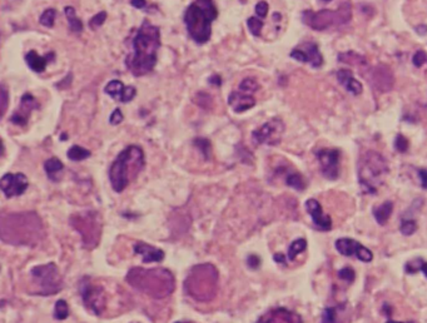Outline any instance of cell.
<instances>
[{
	"instance_id": "1",
	"label": "cell",
	"mask_w": 427,
	"mask_h": 323,
	"mask_svg": "<svg viewBox=\"0 0 427 323\" xmlns=\"http://www.w3.org/2000/svg\"><path fill=\"white\" fill-rule=\"evenodd\" d=\"M160 48V30L144 20L133 39V54L126 59V65L134 77L147 76L154 69Z\"/></svg>"
},
{
	"instance_id": "2",
	"label": "cell",
	"mask_w": 427,
	"mask_h": 323,
	"mask_svg": "<svg viewBox=\"0 0 427 323\" xmlns=\"http://www.w3.org/2000/svg\"><path fill=\"white\" fill-rule=\"evenodd\" d=\"M1 240L13 245H36L44 238V227L34 212L11 213L1 217Z\"/></svg>"
},
{
	"instance_id": "3",
	"label": "cell",
	"mask_w": 427,
	"mask_h": 323,
	"mask_svg": "<svg viewBox=\"0 0 427 323\" xmlns=\"http://www.w3.org/2000/svg\"><path fill=\"white\" fill-rule=\"evenodd\" d=\"M127 282L132 287L152 298H165L172 295L176 281L165 268H132L127 274Z\"/></svg>"
},
{
	"instance_id": "4",
	"label": "cell",
	"mask_w": 427,
	"mask_h": 323,
	"mask_svg": "<svg viewBox=\"0 0 427 323\" xmlns=\"http://www.w3.org/2000/svg\"><path fill=\"white\" fill-rule=\"evenodd\" d=\"M145 164L144 152L138 145H129L120 152L109 168V181L117 193L123 192L137 178Z\"/></svg>"
},
{
	"instance_id": "5",
	"label": "cell",
	"mask_w": 427,
	"mask_h": 323,
	"mask_svg": "<svg viewBox=\"0 0 427 323\" xmlns=\"http://www.w3.org/2000/svg\"><path fill=\"white\" fill-rule=\"evenodd\" d=\"M218 9L213 0H194L185 13V23L192 40L204 44L212 35V23L217 19Z\"/></svg>"
},
{
	"instance_id": "6",
	"label": "cell",
	"mask_w": 427,
	"mask_h": 323,
	"mask_svg": "<svg viewBox=\"0 0 427 323\" xmlns=\"http://www.w3.org/2000/svg\"><path fill=\"white\" fill-rule=\"evenodd\" d=\"M218 270L211 263L197 265L190 269L185 282V290L198 302H210L218 291Z\"/></svg>"
},
{
	"instance_id": "7",
	"label": "cell",
	"mask_w": 427,
	"mask_h": 323,
	"mask_svg": "<svg viewBox=\"0 0 427 323\" xmlns=\"http://www.w3.org/2000/svg\"><path fill=\"white\" fill-rule=\"evenodd\" d=\"M388 163L378 152H366L358 161L357 174L362 190L367 194H376L385 183L388 174Z\"/></svg>"
},
{
	"instance_id": "8",
	"label": "cell",
	"mask_w": 427,
	"mask_h": 323,
	"mask_svg": "<svg viewBox=\"0 0 427 323\" xmlns=\"http://www.w3.org/2000/svg\"><path fill=\"white\" fill-rule=\"evenodd\" d=\"M352 18V6L349 1H345L337 10L323 9L320 11L306 10L302 14V20L306 26L315 30H324L331 27L345 26Z\"/></svg>"
},
{
	"instance_id": "9",
	"label": "cell",
	"mask_w": 427,
	"mask_h": 323,
	"mask_svg": "<svg viewBox=\"0 0 427 323\" xmlns=\"http://www.w3.org/2000/svg\"><path fill=\"white\" fill-rule=\"evenodd\" d=\"M34 290L31 292L40 296H53L63 288V279L58 267L54 263L35 266L30 269Z\"/></svg>"
},
{
	"instance_id": "10",
	"label": "cell",
	"mask_w": 427,
	"mask_h": 323,
	"mask_svg": "<svg viewBox=\"0 0 427 323\" xmlns=\"http://www.w3.org/2000/svg\"><path fill=\"white\" fill-rule=\"evenodd\" d=\"M72 224L80 233L83 244L85 247L93 248L98 244L102 232V224L98 213L87 212L74 215L72 218Z\"/></svg>"
},
{
	"instance_id": "11",
	"label": "cell",
	"mask_w": 427,
	"mask_h": 323,
	"mask_svg": "<svg viewBox=\"0 0 427 323\" xmlns=\"http://www.w3.org/2000/svg\"><path fill=\"white\" fill-rule=\"evenodd\" d=\"M79 291L85 307L94 315L101 316L107 306V296L103 287L93 284L89 277H84L80 282Z\"/></svg>"
},
{
	"instance_id": "12",
	"label": "cell",
	"mask_w": 427,
	"mask_h": 323,
	"mask_svg": "<svg viewBox=\"0 0 427 323\" xmlns=\"http://www.w3.org/2000/svg\"><path fill=\"white\" fill-rule=\"evenodd\" d=\"M285 123L279 118H273L268 120L263 126L253 131L252 138L256 144H267V145H277L285 133Z\"/></svg>"
},
{
	"instance_id": "13",
	"label": "cell",
	"mask_w": 427,
	"mask_h": 323,
	"mask_svg": "<svg viewBox=\"0 0 427 323\" xmlns=\"http://www.w3.org/2000/svg\"><path fill=\"white\" fill-rule=\"evenodd\" d=\"M335 247L340 254L345 257H357L362 262H371L374 254L369 248L363 247L360 242L351 238H340L336 241Z\"/></svg>"
},
{
	"instance_id": "14",
	"label": "cell",
	"mask_w": 427,
	"mask_h": 323,
	"mask_svg": "<svg viewBox=\"0 0 427 323\" xmlns=\"http://www.w3.org/2000/svg\"><path fill=\"white\" fill-rule=\"evenodd\" d=\"M29 187V181L23 173H6L0 181L1 192L6 198H13L22 195Z\"/></svg>"
},
{
	"instance_id": "15",
	"label": "cell",
	"mask_w": 427,
	"mask_h": 323,
	"mask_svg": "<svg viewBox=\"0 0 427 323\" xmlns=\"http://www.w3.org/2000/svg\"><path fill=\"white\" fill-rule=\"evenodd\" d=\"M320 164H321L322 174L327 179L335 181L340 176V158L341 153L338 149H321L317 152Z\"/></svg>"
},
{
	"instance_id": "16",
	"label": "cell",
	"mask_w": 427,
	"mask_h": 323,
	"mask_svg": "<svg viewBox=\"0 0 427 323\" xmlns=\"http://www.w3.org/2000/svg\"><path fill=\"white\" fill-rule=\"evenodd\" d=\"M290 55L291 58L302 61V63H308L313 68H320L323 65L322 54L317 44H315V43H304V44L294 48Z\"/></svg>"
},
{
	"instance_id": "17",
	"label": "cell",
	"mask_w": 427,
	"mask_h": 323,
	"mask_svg": "<svg viewBox=\"0 0 427 323\" xmlns=\"http://www.w3.org/2000/svg\"><path fill=\"white\" fill-rule=\"evenodd\" d=\"M256 323H303V321L298 313L292 312L283 307H278L265 313Z\"/></svg>"
},
{
	"instance_id": "18",
	"label": "cell",
	"mask_w": 427,
	"mask_h": 323,
	"mask_svg": "<svg viewBox=\"0 0 427 323\" xmlns=\"http://www.w3.org/2000/svg\"><path fill=\"white\" fill-rule=\"evenodd\" d=\"M106 94L110 95L114 101L122 102V103H128L133 101L137 94V89L134 86H126L120 81H110L104 88Z\"/></svg>"
},
{
	"instance_id": "19",
	"label": "cell",
	"mask_w": 427,
	"mask_h": 323,
	"mask_svg": "<svg viewBox=\"0 0 427 323\" xmlns=\"http://www.w3.org/2000/svg\"><path fill=\"white\" fill-rule=\"evenodd\" d=\"M306 211L312 218V222L315 227L320 231H329L332 228V219L329 218V215H326L322 211V207L319 201L316 199H308L306 203Z\"/></svg>"
},
{
	"instance_id": "20",
	"label": "cell",
	"mask_w": 427,
	"mask_h": 323,
	"mask_svg": "<svg viewBox=\"0 0 427 323\" xmlns=\"http://www.w3.org/2000/svg\"><path fill=\"white\" fill-rule=\"evenodd\" d=\"M371 83L374 86V89L380 92H388L394 86V74L388 67L385 65H378L374 68L371 73Z\"/></svg>"
},
{
	"instance_id": "21",
	"label": "cell",
	"mask_w": 427,
	"mask_h": 323,
	"mask_svg": "<svg viewBox=\"0 0 427 323\" xmlns=\"http://www.w3.org/2000/svg\"><path fill=\"white\" fill-rule=\"evenodd\" d=\"M38 107H39V104L36 103L33 95L24 94L22 97V101H20L19 109L11 115V123H14L17 126H27L29 115L33 111V109H36Z\"/></svg>"
},
{
	"instance_id": "22",
	"label": "cell",
	"mask_w": 427,
	"mask_h": 323,
	"mask_svg": "<svg viewBox=\"0 0 427 323\" xmlns=\"http://www.w3.org/2000/svg\"><path fill=\"white\" fill-rule=\"evenodd\" d=\"M228 104L236 113H243L256 106V99L252 94H247L240 90L232 92L228 97Z\"/></svg>"
},
{
	"instance_id": "23",
	"label": "cell",
	"mask_w": 427,
	"mask_h": 323,
	"mask_svg": "<svg viewBox=\"0 0 427 323\" xmlns=\"http://www.w3.org/2000/svg\"><path fill=\"white\" fill-rule=\"evenodd\" d=\"M134 252L142 256L143 263L160 262L164 259V252L162 249L147 244L144 242H138L134 245Z\"/></svg>"
},
{
	"instance_id": "24",
	"label": "cell",
	"mask_w": 427,
	"mask_h": 323,
	"mask_svg": "<svg viewBox=\"0 0 427 323\" xmlns=\"http://www.w3.org/2000/svg\"><path fill=\"white\" fill-rule=\"evenodd\" d=\"M337 79L342 85L348 90L349 93H352L353 95H360L363 90V86L357 79L353 77L351 70L348 69H341L337 72Z\"/></svg>"
},
{
	"instance_id": "25",
	"label": "cell",
	"mask_w": 427,
	"mask_h": 323,
	"mask_svg": "<svg viewBox=\"0 0 427 323\" xmlns=\"http://www.w3.org/2000/svg\"><path fill=\"white\" fill-rule=\"evenodd\" d=\"M392 212H394V203L391 201H387L381 204V206L374 207V217L380 226H385L386 223L388 222V219H390V217H391Z\"/></svg>"
},
{
	"instance_id": "26",
	"label": "cell",
	"mask_w": 427,
	"mask_h": 323,
	"mask_svg": "<svg viewBox=\"0 0 427 323\" xmlns=\"http://www.w3.org/2000/svg\"><path fill=\"white\" fill-rule=\"evenodd\" d=\"M26 61L28 67L35 73H43L47 68L48 58L39 55L35 51H30L26 55Z\"/></svg>"
},
{
	"instance_id": "27",
	"label": "cell",
	"mask_w": 427,
	"mask_h": 323,
	"mask_svg": "<svg viewBox=\"0 0 427 323\" xmlns=\"http://www.w3.org/2000/svg\"><path fill=\"white\" fill-rule=\"evenodd\" d=\"M44 169L45 172H47L49 179H52L53 182H58L59 174H60V172H62L63 169H64V164H63L62 162L59 161L58 158L53 157V158L48 159V161L45 162Z\"/></svg>"
},
{
	"instance_id": "28",
	"label": "cell",
	"mask_w": 427,
	"mask_h": 323,
	"mask_svg": "<svg viewBox=\"0 0 427 323\" xmlns=\"http://www.w3.org/2000/svg\"><path fill=\"white\" fill-rule=\"evenodd\" d=\"M64 11L70 30L74 31V33H80V31L83 30V23H81V20L77 17L76 9L73 8V6H65Z\"/></svg>"
},
{
	"instance_id": "29",
	"label": "cell",
	"mask_w": 427,
	"mask_h": 323,
	"mask_svg": "<svg viewBox=\"0 0 427 323\" xmlns=\"http://www.w3.org/2000/svg\"><path fill=\"white\" fill-rule=\"evenodd\" d=\"M338 59H340V61H342V63H346V64H351V65H357V67L367 64V60H366L362 55H358V54L353 53V52L341 53L340 55H338Z\"/></svg>"
},
{
	"instance_id": "30",
	"label": "cell",
	"mask_w": 427,
	"mask_h": 323,
	"mask_svg": "<svg viewBox=\"0 0 427 323\" xmlns=\"http://www.w3.org/2000/svg\"><path fill=\"white\" fill-rule=\"evenodd\" d=\"M90 156H92L90 151L80 147V145H73L69 151H68V158L73 162L84 161V159L89 158Z\"/></svg>"
},
{
	"instance_id": "31",
	"label": "cell",
	"mask_w": 427,
	"mask_h": 323,
	"mask_svg": "<svg viewBox=\"0 0 427 323\" xmlns=\"http://www.w3.org/2000/svg\"><path fill=\"white\" fill-rule=\"evenodd\" d=\"M344 308L345 306L327 307L322 313L321 323H340L338 316H340V311H342Z\"/></svg>"
},
{
	"instance_id": "32",
	"label": "cell",
	"mask_w": 427,
	"mask_h": 323,
	"mask_svg": "<svg viewBox=\"0 0 427 323\" xmlns=\"http://www.w3.org/2000/svg\"><path fill=\"white\" fill-rule=\"evenodd\" d=\"M306 248H307V241L303 240V238L296 240L292 244L290 245V248H288V253H287L288 259H290V261H294L297 254L306 251Z\"/></svg>"
},
{
	"instance_id": "33",
	"label": "cell",
	"mask_w": 427,
	"mask_h": 323,
	"mask_svg": "<svg viewBox=\"0 0 427 323\" xmlns=\"http://www.w3.org/2000/svg\"><path fill=\"white\" fill-rule=\"evenodd\" d=\"M286 184L288 187L296 190H303L306 188V182L299 173H291L286 177Z\"/></svg>"
},
{
	"instance_id": "34",
	"label": "cell",
	"mask_w": 427,
	"mask_h": 323,
	"mask_svg": "<svg viewBox=\"0 0 427 323\" xmlns=\"http://www.w3.org/2000/svg\"><path fill=\"white\" fill-rule=\"evenodd\" d=\"M55 18L56 10L53 8H49L43 11V14L39 18V23L42 26L47 27V28H53L54 23H55Z\"/></svg>"
},
{
	"instance_id": "35",
	"label": "cell",
	"mask_w": 427,
	"mask_h": 323,
	"mask_svg": "<svg viewBox=\"0 0 427 323\" xmlns=\"http://www.w3.org/2000/svg\"><path fill=\"white\" fill-rule=\"evenodd\" d=\"M69 316V307L64 299H59L55 303V308H54V318L55 320H65Z\"/></svg>"
},
{
	"instance_id": "36",
	"label": "cell",
	"mask_w": 427,
	"mask_h": 323,
	"mask_svg": "<svg viewBox=\"0 0 427 323\" xmlns=\"http://www.w3.org/2000/svg\"><path fill=\"white\" fill-rule=\"evenodd\" d=\"M260 89V84L254 81L253 78H246L243 79L240 84V90L247 94H253L254 92H257Z\"/></svg>"
},
{
	"instance_id": "37",
	"label": "cell",
	"mask_w": 427,
	"mask_h": 323,
	"mask_svg": "<svg viewBox=\"0 0 427 323\" xmlns=\"http://www.w3.org/2000/svg\"><path fill=\"white\" fill-rule=\"evenodd\" d=\"M247 26H248L249 31H251L252 35L254 36H261V31L263 28V22L260 18L251 17L247 20Z\"/></svg>"
},
{
	"instance_id": "38",
	"label": "cell",
	"mask_w": 427,
	"mask_h": 323,
	"mask_svg": "<svg viewBox=\"0 0 427 323\" xmlns=\"http://www.w3.org/2000/svg\"><path fill=\"white\" fill-rule=\"evenodd\" d=\"M417 229V223L416 220L413 219H403L401 223V227H400V231L402 234L405 236H412Z\"/></svg>"
},
{
	"instance_id": "39",
	"label": "cell",
	"mask_w": 427,
	"mask_h": 323,
	"mask_svg": "<svg viewBox=\"0 0 427 323\" xmlns=\"http://www.w3.org/2000/svg\"><path fill=\"white\" fill-rule=\"evenodd\" d=\"M338 277H340L342 281L347 282V283H353V281H355L356 278V273L351 267H345L338 272Z\"/></svg>"
},
{
	"instance_id": "40",
	"label": "cell",
	"mask_w": 427,
	"mask_h": 323,
	"mask_svg": "<svg viewBox=\"0 0 427 323\" xmlns=\"http://www.w3.org/2000/svg\"><path fill=\"white\" fill-rule=\"evenodd\" d=\"M422 265H424V261H422L421 258L412 259V261H410V262L406 263L405 270L408 273V274H413V273H416V272H419V270H421Z\"/></svg>"
},
{
	"instance_id": "41",
	"label": "cell",
	"mask_w": 427,
	"mask_h": 323,
	"mask_svg": "<svg viewBox=\"0 0 427 323\" xmlns=\"http://www.w3.org/2000/svg\"><path fill=\"white\" fill-rule=\"evenodd\" d=\"M106 19H107V13L106 11H101V13L94 15V17L89 20V27L92 29H98L99 27L103 26Z\"/></svg>"
},
{
	"instance_id": "42",
	"label": "cell",
	"mask_w": 427,
	"mask_h": 323,
	"mask_svg": "<svg viewBox=\"0 0 427 323\" xmlns=\"http://www.w3.org/2000/svg\"><path fill=\"white\" fill-rule=\"evenodd\" d=\"M395 148L400 153H405L408 149V140L402 134H399L396 136V139H395Z\"/></svg>"
},
{
	"instance_id": "43",
	"label": "cell",
	"mask_w": 427,
	"mask_h": 323,
	"mask_svg": "<svg viewBox=\"0 0 427 323\" xmlns=\"http://www.w3.org/2000/svg\"><path fill=\"white\" fill-rule=\"evenodd\" d=\"M194 144L201 149L203 156L206 157V158H208V154H210V149H211L210 140L204 139V138H198V139L194 140Z\"/></svg>"
},
{
	"instance_id": "44",
	"label": "cell",
	"mask_w": 427,
	"mask_h": 323,
	"mask_svg": "<svg viewBox=\"0 0 427 323\" xmlns=\"http://www.w3.org/2000/svg\"><path fill=\"white\" fill-rule=\"evenodd\" d=\"M413 64L416 65V68H421L422 65L427 61V54L424 51L416 52V54L413 55Z\"/></svg>"
},
{
	"instance_id": "45",
	"label": "cell",
	"mask_w": 427,
	"mask_h": 323,
	"mask_svg": "<svg viewBox=\"0 0 427 323\" xmlns=\"http://www.w3.org/2000/svg\"><path fill=\"white\" fill-rule=\"evenodd\" d=\"M122 122H123V113H122V110H120L119 108H117L112 113L110 118H109V123H110L112 126H118V124H120Z\"/></svg>"
},
{
	"instance_id": "46",
	"label": "cell",
	"mask_w": 427,
	"mask_h": 323,
	"mask_svg": "<svg viewBox=\"0 0 427 323\" xmlns=\"http://www.w3.org/2000/svg\"><path fill=\"white\" fill-rule=\"evenodd\" d=\"M256 14L258 15V18H266L268 14V4L266 1H260V3L256 5Z\"/></svg>"
},
{
	"instance_id": "47",
	"label": "cell",
	"mask_w": 427,
	"mask_h": 323,
	"mask_svg": "<svg viewBox=\"0 0 427 323\" xmlns=\"http://www.w3.org/2000/svg\"><path fill=\"white\" fill-rule=\"evenodd\" d=\"M247 263H248L249 268H252V269H257L261 265V259L260 257L256 256V254H251V256L247 258Z\"/></svg>"
},
{
	"instance_id": "48",
	"label": "cell",
	"mask_w": 427,
	"mask_h": 323,
	"mask_svg": "<svg viewBox=\"0 0 427 323\" xmlns=\"http://www.w3.org/2000/svg\"><path fill=\"white\" fill-rule=\"evenodd\" d=\"M6 108H8V90L5 86H1V114H5Z\"/></svg>"
},
{
	"instance_id": "49",
	"label": "cell",
	"mask_w": 427,
	"mask_h": 323,
	"mask_svg": "<svg viewBox=\"0 0 427 323\" xmlns=\"http://www.w3.org/2000/svg\"><path fill=\"white\" fill-rule=\"evenodd\" d=\"M419 176L421 179V186L424 189H427V168L426 169H420Z\"/></svg>"
},
{
	"instance_id": "50",
	"label": "cell",
	"mask_w": 427,
	"mask_h": 323,
	"mask_svg": "<svg viewBox=\"0 0 427 323\" xmlns=\"http://www.w3.org/2000/svg\"><path fill=\"white\" fill-rule=\"evenodd\" d=\"M131 5L135 9H143L147 5V1L145 0H131Z\"/></svg>"
},
{
	"instance_id": "51",
	"label": "cell",
	"mask_w": 427,
	"mask_h": 323,
	"mask_svg": "<svg viewBox=\"0 0 427 323\" xmlns=\"http://www.w3.org/2000/svg\"><path fill=\"white\" fill-rule=\"evenodd\" d=\"M210 81L211 84H213V85H215V86H219L222 84V79H221V77L219 76H213V77H211L210 78Z\"/></svg>"
},
{
	"instance_id": "52",
	"label": "cell",
	"mask_w": 427,
	"mask_h": 323,
	"mask_svg": "<svg viewBox=\"0 0 427 323\" xmlns=\"http://www.w3.org/2000/svg\"><path fill=\"white\" fill-rule=\"evenodd\" d=\"M273 259L277 263H282V265H285L286 263V256L282 253H276L273 256Z\"/></svg>"
},
{
	"instance_id": "53",
	"label": "cell",
	"mask_w": 427,
	"mask_h": 323,
	"mask_svg": "<svg viewBox=\"0 0 427 323\" xmlns=\"http://www.w3.org/2000/svg\"><path fill=\"white\" fill-rule=\"evenodd\" d=\"M416 31L419 34H421V35H424V34H426L427 33V27H425V26H420V27H417L416 28Z\"/></svg>"
},
{
	"instance_id": "54",
	"label": "cell",
	"mask_w": 427,
	"mask_h": 323,
	"mask_svg": "<svg viewBox=\"0 0 427 323\" xmlns=\"http://www.w3.org/2000/svg\"><path fill=\"white\" fill-rule=\"evenodd\" d=\"M421 270H422V272H424V274H425V276H426V278H427V262H424Z\"/></svg>"
},
{
	"instance_id": "55",
	"label": "cell",
	"mask_w": 427,
	"mask_h": 323,
	"mask_svg": "<svg viewBox=\"0 0 427 323\" xmlns=\"http://www.w3.org/2000/svg\"><path fill=\"white\" fill-rule=\"evenodd\" d=\"M386 323H415V322H396V321H388Z\"/></svg>"
},
{
	"instance_id": "56",
	"label": "cell",
	"mask_w": 427,
	"mask_h": 323,
	"mask_svg": "<svg viewBox=\"0 0 427 323\" xmlns=\"http://www.w3.org/2000/svg\"><path fill=\"white\" fill-rule=\"evenodd\" d=\"M320 1H321V3H329L331 0H320Z\"/></svg>"
},
{
	"instance_id": "57",
	"label": "cell",
	"mask_w": 427,
	"mask_h": 323,
	"mask_svg": "<svg viewBox=\"0 0 427 323\" xmlns=\"http://www.w3.org/2000/svg\"><path fill=\"white\" fill-rule=\"evenodd\" d=\"M176 323H181V322H176Z\"/></svg>"
}]
</instances>
